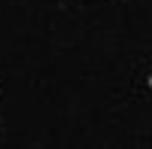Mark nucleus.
I'll use <instances>...</instances> for the list:
<instances>
[{
    "label": "nucleus",
    "instance_id": "1",
    "mask_svg": "<svg viewBox=\"0 0 152 149\" xmlns=\"http://www.w3.org/2000/svg\"><path fill=\"white\" fill-rule=\"evenodd\" d=\"M149 88H152V79H149Z\"/></svg>",
    "mask_w": 152,
    "mask_h": 149
}]
</instances>
